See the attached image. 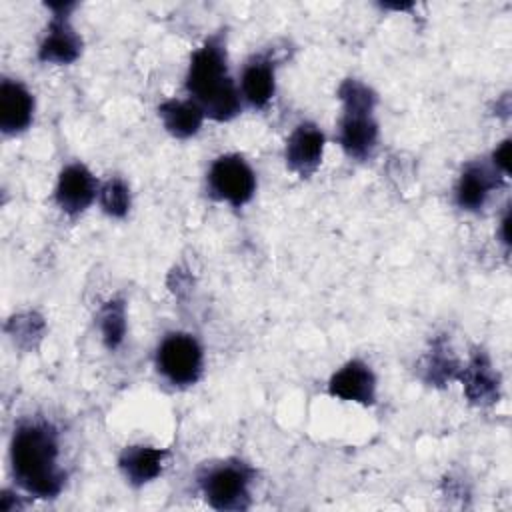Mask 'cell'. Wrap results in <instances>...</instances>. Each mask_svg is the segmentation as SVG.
<instances>
[{"label": "cell", "mask_w": 512, "mask_h": 512, "mask_svg": "<svg viewBox=\"0 0 512 512\" xmlns=\"http://www.w3.org/2000/svg\"><path fill=\"white\" fill-rule=\"evenodd\" d=\"M10 462L16 482L38 498H52L62 490L64 472L58 468V440L44 422L20 424L12 436Z\"/></svg>", "instance_id": "cell-1"}, {"label": "cell", "mask_w": 512, "mask_h": 512, "mask_svg": "<svg viewBox=\"0 0 512 512\" xmlns=\"http://www.w3.org/2000/svg\"><path fill=\"white\" fill-rule=\"evenodd\" d=\"M186 88L204 114L214 120H230L240 112V92L228 76L226 48L220 36H212L192 54Z\"/></svg>", "instance_id": "cell-2"}, {"label": "cell", "mask_w": 512, "mask_h": 512, "mask_svg": "<svg viewBox=\"0 0 512 512\" xmlns=\"http://www.w3.org/2000/svg\"><path fill=\"white\" fill-rule=\"evenodd\" d=\"M338 94L344 104V116L340 120V144L348 156L364 160L372 154L378 138V124L372 116L376 96L358 80L342 82Z\"/></svg>", "instance_id": "cell-3"}, {"label": "cell", "mask_w": 512, "mask_h": 512, "mask_svg": "<svg viewBox=\"0 0 512 512\" xmlns=\"http://www.w3.org/2000/svg\"><path fill=\"white\" fill-rule=\"evenodd\" d=\"M252 470L242 462H224L210 466L202 478L200 486L208 504L216 510H242L250 502Z\"/></svg>", "instance_id": "cell-4"}, {"label": "cell", "mask_w": 512, "mask_h": 512, "mask_svg": "<svg viewBox=\"0 0 512 512\" xmlns=\"http://www.w3.org/2000/svg\"><path fill=\"white\" fill-rule=\"evenodd\" d=\"M158 370L176 386H190L202 372V348L190 334H168L158 348Z\"/></svg>", "instance_id": "cell-5"}, {"label": "cell", "mask_w": 512, "mask_h": 512, "mask_svg": "<svg viewBox=\"0 0 512 512\" xmlns=\"http://www.w3.org/2000/svg\"><path fill=\"white\" fill-rule=\"evenodd\" d=\"M208 186L216 198L232 206H242L254 196L256 176L242 156L224 154L210 166Z\"/></svg>", "instance_id": "cell-6"}, {"label": "cell", "mask_w": 512, "mask_h": 512, "mask_svg": "<svg viewBox=\"0 0 512 512\" xmlns=\"http://www.w3.org/2000/svg\"><path fill=\"white\" fill-rule=\"evenodd\" d=\"M48 8L54 12V16L38 48V58L42 62H52V64H70L82 52V40L68 20V10H72L74 4L52 2L48 4Z\"/></svg>", "instance_id": "cell-7"}, {"label": "cell", "mask_w": 512, "mask_h": 512, "mask_svg": "<svg viewBox=\"0 0 512 512\" xmlns=\"http://www.w3.org/2000/svg\"><path fill=\"white\" fill-rule=\"evenodd\" d=\"M54 196L66 214H80L96 196V180L84 164H70L60 172Z\"/></svg>", "instance_id": "cell-8"}, {"label": "cell", "mask_w": 512, "mask_h": 512, "mask_svg": "<svg viewBox=\"0 0 512 512\" xmlns=\"http://www.w3.org/2000/svg\"><path fill=\"white\" fill-rule=\"evenodd\" d=\"M324 134L314 124H300L286 142V162L296 174L310 176L322 162Z\"/></svg>", "instance_id": "cell-9"}, {"label": "cell", "mask_w": 512, "mask_h": 512, "mask_svg": "<svg viewBox=\"0 0 512 512\" xmlns=\"http://www.w3.org/2000/svg\"><path fill=\"white\" fill-rule=\"evenodd\" d=\"M328 390L332 396L368 406L376 396V378L370 366L360 360H350L330 378Z\"/></svg>", "instance_id": "cell-10"}, {"label": "cell", "mask_w": 512, "mask_h": 512, "mask_svg": "<svg viewBox=\"0 0 512 512\" xmlns=\"http://www.w3.org/2000/svg\"><path fill=\"white\" fill-rule=\"evenodd\" d=\"M34 98L16 80L4 78L0 84V128L4 134H18L32 122Z\"/></svg>", "instance_id": "cell-11"}, {"label": "cell", "mask_w": 512, "mask_h": 512, "mask_svg": "<svg viewBox=\"0 0 512 512\" xmlns=\"http://www.w3.org/2000/svg\"><path fill=\"white\" fill-rule=\"evenodd\" d=\"M498 186V176L484 164H468L456 184V202L464 210H480L490 194Z\"/></svg>", "instance_id": "cell-12"}, {"label": "cell", "mask_w": 512, "mask_h": 512, "mask_svg": "<svg viewBox=\"0 0 512 512\" xmlns=\"http://www.w3.org/2000/svg\"><path fill=\"white\" fill-rule=\"evenodd\" d=\"M164 458L166 450L152 446H128L120 454V468L132 484L142 486L160 474Z\"/></svg>", "instance_id": "cell-13"}, {"label": "cell", "mask_w": 512, "mask_h": 512, "mask_svg": "<svg viewBox=\"0 0 512 512\" xmlns=\"http://www.w3.org/2000/svg\"><path fill=\"white\" fill-rule=\"evenodd\" d=\"M240 86L248 104L254 108L266 106L274 94V64L264 56L252 58L244 66Z\"/></svg>", "instance_id": "cell-14"}, {"label": "cell", "mask_w": 512, "mask_h": 512, "mask_svg": "<svg viewBox=\"0 0 512 512\" xmlns=\"http://www.w3.org/2000/svg\"><path fill=\"white\" fill-rule=\"evenodd\" d=\"M158 114L162 118L164 128L176 138H188L196 134L204 120V110L190 100H166L160 104Z\"/></svg>", "instance_id": "cell-15"}, {"label": "cell", "mask_w": 512, "mask_h": 512, "mask_svg": "<svg viewBox=\"0 0 512 512\" xmlns=\"http://www.w3.org/2000/svg\"><path fill=\"white\" fill-rule=\"evenodd\" d=\"M462 380L470 400L478 404H490L498 398V378L494 376L486 356L478 354L476 358H472L468 368H464Z\"/></svg>", "instance_id": "cell-16"}, {"label": "cell", "mask_w": 512, "mask_h": 512, "mask_svg": "<svg viewBox=\"0 0 512 512\" xmlns=\"http://www.w3.org/2000/svg\"><path fill=\"white\" fill-rule=\"evenodd\" d=\"M100 330L108 348L120 346L126 332V312L120 300L108 302L100 312Z\"/></svg>", "instance_id": "cell-17"}, {"label": "cell", "mask_w": 512, "mask_h": 512, "mask_svg": "<svg viewBox=\"0 0 512 512\" xmlns=\"http://www.w3.org/2000/svg\"><path fill=\"white\" fill-rule=\"evenodd\" d=\"M100 204H102L104 212L114 218L126 216V212L130 208V192H128V186L124 184V180H120V178L108 180L100 190Z\"/></svg>", "instance_id": "cell-18"}, {"label": "cell", "mask_w": 512, "mask_h": 512, "mask_svg": "<svg viewBox=\"0 0 512 512\" xmlns=\"http://www.w3.org/2000/svg\"><path fill=\"white\" fill-rule=\"evenodd\" d=\"M494 158V168L500 172H508V158H510V140H504L492 154Z\"/></svg>", "instance_id": "cell-19"}, {"label": "cell", "mask_w": 512, "mask_h": 512, "mask_svg": "<svg viewBox=\"0 0 512 512\" xmlns=\"http://www.w3.org/2000/svg\"><path fill=\"white\" fill-rule=\"evenodd\" d=\"M508 226H510V216H508V212H506V216L502 218V240H504V244H508L510 240V236H508Z\"/></svg>", "instance_id": "cell-20"}]
</instances>
